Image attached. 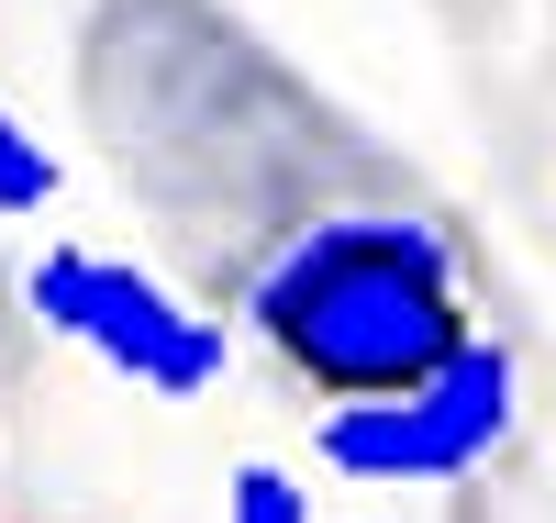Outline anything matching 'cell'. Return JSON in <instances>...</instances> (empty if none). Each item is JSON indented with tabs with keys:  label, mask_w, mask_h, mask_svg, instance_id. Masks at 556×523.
Returning <instances> with one entry per match:
<instances>
[{
	"label": "cell",
	"mask_w": 556,
	"mask_h": 523,
	"mask_svg": "<svg viewBox=\"0 0 556 523\" xmlns=\"http://www.w3.org/2000/svg\"><path fill=\"white\" fill-rule=\"evenodd\" d=\"M23 290H34V312L56 323L67 346H89L112 378H134V390H156V401H201L223 378V323H201L156 267H134V257L45 246Z\"/></svg>",
	"instance_id": "obj_2"
},
{
	"label": "cell",
	"mask_w": 556,
	"mask_h": 523,
	"mask_svg": "<svg viewBox=\"0 0 556 523\" xmlns=\"http://www.w3.org/2000/svg\"><path fill=\"white\" fill-rule=\"evenodd\" d=\"M56 201V157H45V134L0 101V212H45Z\"/></svg>",
	"instance_id": "obj_4"
},
{
	"label": "cell",
	"mask_w": 556,
	"mask_h": 523,
	"mask_svg": "<svg viewBox=\"0 0 556 523\" xmlns=\"http://www.w3.org/2000/svg\"><path fill=\"white\" fill-rule=\"evenodd\" d=\"M223 523H312V501L290 490V468H235V501Z\"/></svg>",
	"instance_id": "obj_5"
},
{
	"label": "cell",
	"mask_w": 556,
	"mask_h": 523,
	"mask_svg": "<svg viewBox=\"0 0 556 523\" xmlns=\"http://www.w3.org/2000/svg\"><path fill=\"white\" fill-rule=\"evenodd\" d=\"M256 346L323 401H379L412 390L424 368L468 346V290L456 246L424 212H323L256 267L245 290Z\"/></svg>",
	"instance_id": "obj_1"
},
{
	"label": "cell",
	"mask_w": 556,
	"mask_h": 523,
	"mask_svg": "<svg viewBox=\"0 0 556 523\" xmlns=\"http://www.w3.org/2000/svg\"><path fill=\"white\" fill-rule=\"evenodd\" d=\"M501 435H513V357L479 346V335L445 368H424L412 390L323 412V457H334L345 480H456V468H479Z\"/></svg>",
	"instance_id": "obj_3"
}]
</instances>
